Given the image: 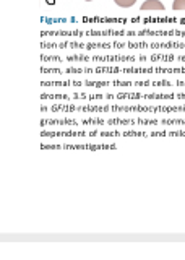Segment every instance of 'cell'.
I'll use <instances>...</instances> for the list:
<instances>
[{
  "label": "cell",
  "instance_id": "6da1fadb",
  "mask_svg": "<svg viewBox=\"0 0 185 260\" xmlns=\"http://www.w3.org/2000/svg\"><path fill=\"white\" fill-rule=\"evenodd\" d=\"M141 10H164V5L159 0H146L141 5Z\"/></svg>",
  "mask_w": 185,
  "mask_h": 260
},
{
  "label": "cell",
  "instance_id": "7a4b0ae2",
  "mask_svg": "<svg viewBox=\"0 0 185 260\" xmlns=\"http://www.w3.org/2000/svg\"><path fill=\"white\" fill-rule=\"evenodd\" d=\"M114 2L119 5V7H122V8H130L135 5L136 0H114Z\"/></svg>",
  "mask_w": 185,
  "mask_h": 260
},
{
  "label": "cell",
  "instance_id": "3957f363",
  "mask_svg": "<svg viewBox=\"0 0 185 260\" xmlns=\"http://www.w3.org/2000/svg\"><path fill=\"white\" fill-rule=\"evenodd\" d=\"M172 8L174 10H185V0H174Z\"/></svg>",
  "mask_w": 185,
  "mask_h": 260
},
{
  "label": "cell",
  "instance_id": "277c9868",
  "mask_svg": "<svg viewBox=\"0 0 185 260\" xmlns=\"http://www.w3.org/2000/svg\"><path fill=\"white\" fill-rule=\"evenodd\" d=\"M86 2H91V0H86Z\"/></svg>",
  "mask_w": 185,
  "mask_h": 260
}]
</instances>
